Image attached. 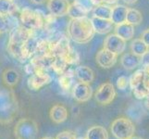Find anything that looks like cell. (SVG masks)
Listing matches in <instances>:
<instances>
[{
  "label": "cell",
  "instance_id": "obj_1",
  "mask_svg": "<svg viewBox=\"0 0 149 139\" xmlns=\"http://www.w3.org/2000/svg\"><path fill=\"white\" fill-rule=\"evenodd\" d=\"M67 32L70 39L78 44H87L93 39L95 34L92 20L88 17L70 19Z\"/></svg>",
  "mask_w": 149,
  "mask_h": 139
},
{
  "label": "cell",
  "instance_id": "obj_2",
  "mask_svg": "<svg viewBox=\"0 0 149 139\" xmlns=\"http://www.w3.org/2000/svg\"><path fill=\"white\" fill-rule=\"evenodd\" d=\"M18 103L14 92L0 87V124H8L17 115Z\"/></svg>",
  "mask_w": 149,
  "mask_h": 139
},
{
  "label": "cell",
  "instance_id": "obj_3",
  "mask_svg": "<svg viewBox=\"0 0 149 139\" xmlns=\"http://www.w3.org/2000/svg\"><path fill=\"white\" fill-rule=\"evenodd\" d=\"M131 89L137 99L146 98L149 96V71L140 69L134 71L129 80Z\"/></svg>",
  "mask_w": 149,
  "mask_h": 139
},
{
  "label": "cell",
  "instance_id": "obj_4",
  "mask_svg": "<svg viewBox=\"0 0 149 139\" xmlns=\"http://www.w3.org/2000/svg\"><path fill=\"white\" fill-rule=\"evenodd\" d=\"M38 132L37 122L30 118L19 120L14 127V136L16 139H36Z\"/></svg>",
  "mask_w": 149,
  "mask_h": 139
},
{
  "label": "cell",
  "instance_id": "obj_5",
  "mask_svg": "<svg viewBox=\"0 0 149 139\" xmlns=\"http://www.w3.org/2000/svg\"><path fill=\"white\" fill-rule=\"evenodd\" d=\"M110 131L117 139H130L134 136L135 126L130 119L120 117L111 123Z\"/></svg>",
  "mask_w": 149,
  "mask_h": 139
},
{
  "label": "cell",
  "instance_id": "obj_6",
  "mask_svg": "<svg viewBox=\"0 0 149 139\" xmlns=\"http://www.w3.org/2000/svg\"><path fill=\"white\" fill-rule=\"evenodd\" d=\"M20 20H22V26L31 31L41 29L45 22L43 17L39 14V12L28 8H24L22 11Z\"/></svg>",
  "mask_w": 149,
  "mask_h": 139
},
{
  "label": "cell",
  "instance_id": "obj_7",
  "mask_svg": "<svg viewBox=\"0 0 149 139\" xmlns=\"http://www.w3.org/2000/svg\"><path fill=\"white\" fill-rule=\"evenodd\" d=\"M95 100L101 105H109L114 100L116 96V90L112 84H102L95 92Z\"/></svg>",
  "mask_w": 149,
  "mask_h": 139
},
{
  "label": "cell",
  "instance_id": "obj_8",
  "mask_svg": "<svg viewBox=\"0 0 149 139\" xmlns=\"http://www.w3.org/2000/svg\"><path fill=\"white\" fill-rule=\"evenodd\" d=\"M104 48L119 56L122 52H124L126 48V41L120 38L116 34H109L104 40Z\"/></svg>",
  "mask_w": 149,
  "mask_h": 139
},
{
  "label": "cell",
  "instance_id": "obj_9",
  "mask_svg": "<svg viewBox=\"0 0 149 139\" xmlns=\"http://www.w3.org/2000/svg\"><path fill=\"white\" fill-rule=\"evenodd\" d=\"M70 3L69 0H48L47 8L53 17H63L68 15Z\"/></svg>",
  "mask_w": 149,
  "mask_h": 139
},
{
  "label": "cell",
  "instance_id": "obj_10",
  "mask_svg": "<svg viewBox=\"0 0 149 139\" xmlns=\"http://www.w3.org/2000/svg\"><path fill=\"white\" fill-rule=\"evenodd\" d=\"M73 98L78 102H86L88 101L93 96V89L90 86V84L79 82L72 88Z\"/></svg>",
  "mask_w": 149,
  "mask_h": 139
},
{
  "label": "cell",
  "instance_id": "obj_11",
  "mask_svg": "<svg viewBox=\"0 0 149 139\" xmlns=\"http://www.w3.org/2000/svg\"><path fill=\"white\" fill-rule=\"evenodd\" d=\"M117 59H118V55L104 47L100 49L95 56L96 63L104 69L112 68L116 64Z\"/></svg>",
  "mask_w": 149,
  "mask_h": 139
},
{
  "label": "cell",
  "instance_id": "obj_12",
  "mask_svg": "<svg viewBox=\"0 0 149 139\" xmlns=\"http://www.w3.org/2000/svg\"><path fill=\"white\" fill-rule=\"evenodd\" d=\"M51 77L44 71H36L28 79V86L32 90H39L50 83Z\"/></svg>",
  "mask_w": 149,
  "mask_h": 139
},
{
  "label": "cell",
  "instance_id": "obj_13",
  "mask_svg": "<svg viewBox=\"0 0 149 139\" xmlns=\"http://www.w3.org/2000/svg\"><path fill=\"white\" fill-rule=\"evenodd\" d=\"M92 23H93L94 29L95 33L99 34H109L110 31L113 29V23L111 20H107V19H101L93 16L91 19Z\"/></svg>",
  "mask_w": 149,
  "mask_h": 139
},
{
  "label": "cell",
  "instance_id": "obj_14",
  "mask_svg": "<svg viewBox=\"0 0 149 139\" xmlns=\"http://www.w3.org/2000/svg\"><path fill=\"white\" fill-rule=\"evenodd\" d=\"M49 116H50V119L52 120V122L58 124V123L64 122L68 119L69 113L66 109V107H64L61 104H56L51 108Z\"/></svg>",
  "mask_w": 149,
  "mask_h": 139
},
{
  "label": "cell",
  "instance_id": "obj_15",
  "mask_svg": "<svg viewBox=\"0 0 149 139\" xmlns=\"http://www.w3.org/2000/svg\"><path fill=\"white\" fill-rule=\"evenodd\" d=\"M129 8L123 5H116L112 7V12H111V22L115 25H119L120 23L126 22L127 19V13Z\"/></svg>",
  "mask_w": 149,
  "mask_h": 139
},
{
  "label": "cell",
  "instance_id": "obj_16",
  "mask_svg": "<svg viewBox=\"0 0 149 139\" xmlns=\"http://www.w3.org/2000/svg\"><path fill=\"white\" fill-rule=\"evenodd\" d=\"M120 64L125 70H134L142 64V58L132 52L126 53L121 57Z\"/></svg>",
  "mask_w": 149,
  "mask_h": 139
},
{
  "label": "cell",
  "instance_id": "obj_17",
  "mask_svg": "<svg viewBox=\"0 0 149 139\" xmlns=\"http://www.w3.org/2000/svg\"><path fill=\"white\" fill-rule=\"evenodd\" d=\"M134 26L129 22H123L119 25H116L115 27V34L119 35L120 38H122L124 41L132 40L134 36Z\"/></svg>",
  "mask_w": 149,
  "mask_h": 139
},
{
  "label": "cell",
  "instance_id": "obj_18",
  "mask_svg": "<svg viewBox=\"0 0 149 139\" xmlns=\"http://www.w3.org/2000/svg\"><path fill=\"white\" fill-rule=\"evenodd\" d=\"M75 76L80 82L91 84L95 79V73L88 66H78L75 70Z\"/></svg>",
  "mask_w": 149,
  "mask_h": 139
},
{
  "label": "cell",
  "instance_id": "obj_19",
  "mask_svg": "<svg viewBox=\"0 0 149 139\" xmlns=\"http://www.w3.org/2000/svg\"><path fill=\"white\" fill-rule=\"evenodd\" d=\"M19 73L15 69H7L3 71L2 80L4 84L8 85V87H12L16 85L19 81Z\"/></svg>",
  "mask_w": 149,
  "mask_h": 139
},
{
  "label": "cell",
  "instance_id": "obj_20",
  "mask_svg": "<svg viewBox=\"0 0 149 139\" xmlns=\"http://www.w3.org/2000/svg\"><path fill=\"white\" fill-rule=\"evenodd\" d=\"M87 139H109V133L105 127L95 125L89 128L86 133Z\"/></svg>",
  "mask_w": 149,
  "mask_h": 139
},
{
  "label": "cell",
  "instance_id": "obj_21",
  "mask_svg": "<svg viewBox=\"0 0 149 139\" xmlns=\"http://www.w3.org/2000/svg\"><path fill=\"white\" fill-rule=\"evenodd\" d=\"M148 50H149V46L141 38L134 39L131 43V52L141 57V58Z\"/></svg>",
  "mask_w": 149,
  "mask_h": 139
},
{
  "label": "cell",
  "instance_id": "obj_22",
  "mask_svg": "<svg viewBox=\"0 0 149 139\" xmlns=\"http://www.w3.org/2000/svg\"><path fill=\"white\" fill-rule=\"evenodd\" d=\"M18 7L13 0H0V14L10 16L17 11Z\"/></svg>",
  "mask_w": 149,
  "mask_h": 139
},
{
  "label": "cell",
  "instance_id": "obj_23",
  "mask_svg": "<svg viewBox=\"0 0 149 139\" xmlns=\"http://www.w3.org/2000/svg\"><path fill=\"white\" fill-rule=\"evenodd\" d=\"M111 12H112V7H110V5H107V4L98 5V6H95L93 9V16L101 19L110 20Z\"/></svg>",
  "mask_w": 149,
  "mask_h": 139
},
{
  "label": "cell",
  "instance_id": "obj_24",
  "mask_svg": "<svg viewBox=\"0 0 149 139\" xmlns=\"http://www.w3.org/2000/svg\"><path fill=\"white\" fill-rule=\"evenodd\" d=\"M88 13L89 12L85 10L83 7H81L80 5L73 2L72 4H70L68 15L70 17V19H80V18L87 17Z\"/></svg>",
  "mask_w": 149,
  "mask_h": 139
},
{
  "label": "cell",
  "instance_id": "obj_25",
  "mask_svg": "<svg viewBox=\"0 0 149 139\" xmlns=\"http://www.w3.org/2000/svg\"><path fill=\"white\" fill-rule=\"evenodd\" d=\"M126 22L133 25V26L139 25L143 22L142 13L136 8H129L128 9V13H127Z\"/></svg>",
  "mask_w": 149,
  "mask_h": 139
},
{
  "label": "cell",
  "instance_id": "obj_26",
  "mask_svg": "<svg viewBox=\"0 0 149 139\" xmlns=\"http://www.w3.org/2000/svg\"><path fill=\"white\" fill-rule=\"evenodd\" d=\"M8 16H3L0 14V33H6L10 30V23L8 20Z\"/></svg>",
  "mask_w": 149,
  "mask_h": 139
},
{
  "label": "cell",
  "instance_id": "obj_27",
  "mask_svg": "<svg viewBox=\"0 0 149 139\" xmlns=\"http://www.w3.org/2000/svg\"><path fill=\"white\" fill-rule=\"evenodd\" d=\"M73 2L80 5L81 7H83L88 12H90L91 10H93L95 8V5L92 2V0H74Z\"/></svg>",
  "mask_w": 149,
  "mask_h": 139
},
{
  "label": "cell",
  "instance_id": "obj_28",
  "mask_svg": "<svg viewBox=\"0 0 149 139\" xmlns=\"http://www.w3.org/2000/svg\"><path fill=\"white\" fill-rule=\"evenodd\" d=\"M129 85L130 82L126 76H120L117 80V87L120 90H125Z\"/></svg>",
  "mask_w": 149,
  "mask_h": 139
},
{
  "label": "cell",
  "instance_id": "obj_29",
  "mask_svg": "<svg viewBox=\"0 0 149 139\" xmlns=\"http://www.w3.org/2000/svg\"><path fill=\"white\" fill-rule=\"evenodd\" d=\"M75 133L71 131H63L60 132L58 136H56V139H76Z\"/></svg>",
  "mask_w": 149,
  "mask_h": 139
},
{
  "label": "cell",
  "instance_id": "obj_30",
  "mask_svg": "<svg viewBox=\"0 0 149 139\" xmlns=\"http://www.w3.org/2000/svg\"><path fill=\"white\" fill-rule=\"evenodd\" d=\"M141 39L149 46V29H146L143 31L141 35Z\"/></svg>",
  "mask_w": 149,
  "mask_h": 139
},
{
  "label": "cell",
  "instance_id": "obj_31",
  "mask_svg": "<svg viewBox=\"0 0 149 139\" xmlns=\"http://www.w3.org/2000/svg\"><path fill=\"white\" fill-rule=\"evenodd\" d=\"M142 64L143 66L149 65V50L142 57Z\"/></svg>",
  "mask_w": 149,
  "mask_h": 139
},
{
  "label": "cell",
  "instance_id": "obj_32",
  "mask_svg": "<svg viewBox=\"0 0 149 139\" xmlns=\"http://www.w3.org/2000/svg\"><path fill=\"white\" fill-rule=\"evenodd\" d=\"M31 1L35 5H42V4H45V2H47L48 0H31Z\"/></svg>",
  "mask_w": 149,
  "mask_h": 139
},
{
  "label": "cell",
  "instance_id": "obj_33",
  "mask_svg": "<svg viewBox=\"0 0 149 139\" xmlns=\"http://www.w3.org/2000/svg\"><path fill=\"white\" fill-rule=\"evenodd\" d=\"M123 1L128 5H132V4H135L138 0H123Z\"/></svg>",
  "mask_w": 149,
  "mask_h": 139
},
{
  "label": "cell",
  "instance_id": "obj_34",
  "mask_svg": "<svg viewBox=\"0 0 149 139\" xmlns=\"http://www.w3.org/2000/svg\"><path fill=\"white\" fill-rule=\"evenodd\" d=\"M130 139H143V138L139 137V136H132V137H131Z\"/></svg>",
  "mask_w": 149,
  "mask_h": 139
},
{
  "label": "cell",
  "instance_id": "obj_35",
  "mask_svg": "<svg viewBox=\"0 0 149 139\" xmlns=\"http://www.w3.org/2000/svg\"><path fill=\"white\" fill-rule=\"evenodd\" d=\"M76 139H87L86 137H77Z\"/></svg>",
  "mask_w": 149,
  "mask_h": 139
},
{
  "label": "cell",
  "instance_id": "obj_36",
  "mask_svg": "<svg viewBox=\"0 0 149 139\" xmlns=\"http://www.w3.org/2000/svg\"><path fill=\"white\" fill-rule=\"evenodd\" d=\"M41 139H54V138H51V137H44V138H41Z\"/></svg>",
  "mask_w": 149,
  "mask_h": 139
},
{
  "label": "cell",
  "instance_id": "obj_37",
  "mask_svg": "<svg viewBox=\"0 0 149 139\" xmlns=\"http://www.w3.org/2000/svg\"><path fill=\"white\" fill-rule=\"evenodd\" d=\"M0 34H1V33H0Z\"/></svg>",
  "mask_w": 149,
  "mask_h": 139
}]
</instances>
